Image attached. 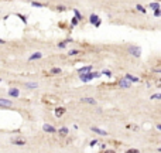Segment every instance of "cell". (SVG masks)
<instances>
[{
	"label": "cell",
	"mask_w": 161,
	"mask_h": 153,
	"mask_svg": "<svg viewBox=\"0 0 161 153\" xmlns=\"http://www.w3.org/2000/svg\"><path fill=\"white\" fill-rule=\"evenodd\" d=\"M81 102H83V104H92V105L96 104V101H95L93 98H82L81 99Z\"/></svg>",
	"instance_id": "30bf717a"
},
{
	"label": "cell",
	"mask_w": 161,
	"mask_h": 153,
	"mask_svg": "<svg viewBox=\"0 0 161 153\" xmlns=\"http://www.w3.org/2000/svg\"><path fill=\"white\" fill-rule=\"evenodd\" d=\"M150 9L158 10V9H160V4H158V3H151V4H150Z\"/></svg>",
	"instance_id": "9a60e30c"
},
{
	"label": "cell",
	"mask_w": 161,
	"mask_h": 153,
	"mask_svg": "<svg viewBox=\"0 0 161 153\" xmlns=\"http://www.w3.org/2000/svg\"><path fill=\"white\" fill-rule=\"evenodd\" d=\"M136 9H139V10H140V12H141V13H146V9H144L143 6H140V4H139V6L136 7Z\"/></svg>",
	"instance_id": "44dd1931"
},
{
	"label": "cell",
	"mask_w": 161,
	"mask_h": 153,
	"mask_svg": "<svg viewBox=\"0 0 161 153\" xmlns=\"http://www.w3.org/2000/svg\"><path fill=\"white\" fill-rule=\"evenodd\" d=\"M0 81H2V80H0Z\"/></svg>",
	"instance_id": "4dcf8cb0"
},
{
	"label": "cell",
	"mask_w": 161,
	"mask_h": 153,
	"mask_svg": "<svg viewBox=\"0 0 161 153\" xmlns=\"http://www.w3.org/2000/svg\"><path fill=\"white\" fill-rule=\"evenodd\" d=\"M127 81H131V82H139V78H134L133 75H130V74H127V75L125 76Z\"/></svg>",
	"instance_id": "4fadbf2b"
},
{
	"label": "cell",
	"mask_w": 161,
	"mask_h": 153,
	"mask_svg": "<svg viewBox=\"0 0 161 153\" xmlns=\"http://www.w3.org/2000/svg\"><path fill=\"white\" fill-rule=\"evenodd\" d=\"M130 85H131V84H130V81H127V80H126V78H123V80H120V81H119V86H120V88H130Z\"/></svg>",
	"instance_id": "277c9868"
},
{
	"label": "cell",
	"mask_w": 161,
	"mask_h": 153,
	"mask_svg": "<svg viewBox=\"0 0 161 153\" xmlns=\"http://www.w3.org/2000/svg\"><path fill=\"white\" fill-rule=\"evenodd\" d=\"M89 20H91L92 24L95 23V26H99V24H100V20H99V17H97L96 14H92L91 17H89Z\"/></svg>",
	"instance_id": "8992f818"
},
{
	"label": "cell",
	"mask_w": 161,
	"mask_h": 153,
	"mask_svg": "<svg viewBox=\"0 0 161 153\" xmlns=\"http://www.w3.org/2000/svg\"><path fill=\"white\" fill-rule=\"evenodd\" d=\"M92 132H95V133H97V135H100V136H107L109 135L106 130H103V129H100V128H96V126H92Z\"/></svg>",
	"instance_id": "3957f363"
},
{
	"label": "cell",
	"mask_w": 161,
	"mask_h": 153,
	"mask_svg": "<svg viewBox=\"0 0 161 153\" xmlns=\"http://www.w3.org/2000/svg\"><path fill=\"white\" fill-rule=\"evenodd\" d=\"M26 86H28V88H37V84L35 82H28V84H26Z\"/></svg>",
	"instance_id": "ac0fdd59"
},
{
	"label": "cell",
	"mask_w": 161,
	"mask_h": 153,
	"mask_svg": "<svg viewBox=\"0 0 161 153\" xmlns=\"http://www.w3.org/2000/svg\"><path fill=\"white\" fill-rule=\"evenodd\" d=\"M153 99H160V94H155V95H153Z\"/></svg>",
	"instance_id": "4316f807"
},
{
	"label": "cell",
	"mask_w": 161,
	"mask_h": 153,
	"mask_svg": "<svg viewBox=\"0 0 161 153\" xmlns=\"http://www.w3.org/2000/svg\"><path fill=\"white\" fill-rule=\"evenodd\" d=\"M31 4H33V6H35V7H44V6H45V4H43V3H38V2H33Z\"/></svg>",
	"instance_id": "e0dca14e"
},
{
	"label": "cell",
	"mask_w": 161,
	"mask_h": 153,
	"mask_svg": "<svg viewBox=\"0 0 161 153\" xmlns=\"http://www.w3.org/2000/svg\"><path fill=\"white\" fill-rule=\"evenodd\" d=\"M58 133H59L61 136H67L68 133H69V130H68V128H61L59 130H58Z\"/></svg>",
	"instance_id": "7c38bea8"
},
{
	"label": "cell",
	"mask_w": 161,
	"mask_h": 153,
	"mask_svg": "<svg viewBox=\"0 0 161 153\" xmlns=\"http://www.w3.org/2000/svg\"><path fill=\"white\" fill-rule=\"evenodd\" d=\"M67 43H68V41H64V43H59V44H58V47H61V48H65V47H67Z\"/></svg>",
	"instance_id": "7402d4cb"
},
{
	"label": "cell",
	"mask_w": 161,
	"mask_h": 153,
	"mask_svg": "<svg viewBox=\"0 0 161 153\" xmlns=\"http://www.w3.org/2000/svg\"><path fill=\"white\" fill-rule=\"evenodd\" d=\"M41 57H43V54H41V52H34V54L31 55L28 60H30V61H33V60H38V58H41Z\"/></svg>",
	"instance_id": "8fae6325"
},
{
	"label": "cell",
	"mask_w": 161,
	"mask_h": 153,
	"mask_svg": "<svg viewBox=\"0 0 161 153\" xmlns=\"http://www.w3.org/2000/svg\"><path fill=\"white\" fill-rule=\"evenodd\" d=\"M9 94L11 95V96H18V95H20V91H18V89H10Z\"/></svg>",
	"instance_id": "5bb4252c"
},
{
	"label": "cell",
	"mask_w": 161,
	"mask_h": 153,
	"mask_svg": "<svg viewBox=\"0 0 161 153\" xmlns=\"http://www.w3.org/2000/svg\"><path fill=\"white\" fill-rule=\"evenodd\" d=\"M129 52H130L131 55H134V57H140V52H141V50L139 48V47H134V46H130L129 47Z\"/></svg>",
	"instance_id": "6da1fadb"
},
{
	"label": "cell",
	"mask_w": 161,
	"mask_h": 153,
	"mask_svg": "<svg viewBox=\"0 0 161 153\" xmlns=\"http://www.w3.org/2000/svg\"><path fill=\"white\" fill-rule=\"evenodd\" d=\"M72 24H73V26L78 24V18H72Z\"/></svg>",
	"instance_id": "484cf974"
},
{
	"label": "cell",
	"mask_w": 161,
	"mask_h": 153,
	"mask_svg": "<svg viewBox=\"0 0 161 153\" xmlns=\"http://www.w3.org/2000/svg\"><path fill=\"white\" fill-rule=\"evenodd\" d=\"M92 71V67L88 65V67H83V68H79V74H88Z\"/></svg>",
	"instance_id": "9c48e42d"
},
{
	"label": "cell",
	"mask_w": 161,
	"mask_h": 153,
	"mask_svg": "<svg viewBox=\"0 0 161 153\" xmlns=\"http://www.w3.org/2000/svg\"><path fill=\"white\" fill-rule=\"evenodd\" d=\"M4 43H6V41H4V40H2V38H0V44H4Z\"/></svg>",
	"instance_id": "f546056e"
},
{
	"label": "cell",
	"mask_w": 161,
	"mask_h": 153,
	"mask_svg": "<svg viewBox=\"0 0 161 153\" xmlns=\"http://www.w3.org/2000/svg\"><path fill=\"white\" fill-rule=\"evenodd\" d=\"M78 54H81L79 50H71V51H69V55H72V57H73V55H78Z\"/></svg>",
	"instance_id": "2e32d148"
},
{
	"label": "cell",
	"mask_w": 161,
	"mask_h": 153,
	"mask_svg": "<svg viewBox=\"0 0 161 153\" xmlns=\"http://www.w3.org/2000/svg\"><path fill=\"white\" fill-rule=\"evenodd\" d=\"M11 143L17 145V146H26V140H23V139H13Z\"/></svg>",
	"instance_id": "ba28073f"
},
{
	"label": "cell",
	"mask_w": 161,
	"mask_h": 153,
	"mask_svg": "<svg viewBox=\"0 0 161 153\" xmlns=\"http://www.w3.org/2000/svg\"><path fill=\"white\" fill-rule=\"evenodd\" d=\"M126 153H140L137 149H127L126 150Z\"/></svg>",
	"instance_id": "d6986e66"
},
{
	"label": "cell",
	"mask_w": 161,
	"mask_h": 153,
	"mask_svg": "<svg viewBox=\"0 0 161 153\" xmlns=\"http://www.w3.org/2000/svg\"><path fill=\"white\" fill-rule=\"evenodd\" d=\"M65 112H67V111H65V108L59 106V108H57V109H55V116L59 118V116H62V115H64Z\"/></svg>",
	"instance_id": "52a82bcc"
},
{
	"label": "cell",
	"mask_w": 161,
	"mask_h": 153,
	"mask_svg": "<svg viewBox=\"0 0 161 153\" xmlns=\"http://www.w3.org/2000/svg\"><path fill=\"white\" fill-rule=\"evenodd\" d=\"M59 72H61L59 68H52V70H51V74H59Z\"/></svg>",
	"instance_id": "ffe728a7"
},
{
	"label": "cell",
	"mask_w": 161,
	"mask_h": 153,
	"mask_svg": "<svg viewBox=\"0 0 161 153\" xmlns=\"http://www.w3.org/2000/svg\"><path fill=\"white\" fill-rule=\"evenodd\" d=\"M57 9H58V10H65V7H64V6H58Z\"/></svg>",
	"instance_id": "f1b7e54d"
},
{
	"label": "cell",
	"mask_w": 161,
	"mask_h": 153,
	"mask_svg": "<svg viewBox=\"0 0 161 153\" xmlns=\"http://www.w3.org/2000/svg\"><path fill=\"white\" fill-rule=\"evenodd\" d=\"M100 147H102V149L105 150V149H106V145H105V143H100Z\"/></svg>",
	"instance_id": "83f0119b"
},
{
	"label": "cell",
	"mask_w": 161,
	"mask_h": 153,
	"mask_svg": "<svg viewBox=\"0 0 161 153\" xmlns=\"http://www.w3.org/2000/svg\"><path fill=\"white\" fill-rule=\"evenodd\" d=\"M97 143V140H96V139H93V140H91V146H95V145H96Z\"/></svg>",
	"instance_id": "d4e9b609"
},
{
	"label": "cell",
	"mask_w": 161,
	"mask_h": 153,
	"mask_svg": "<svg viewBox=\"0 0 161 153\" xmlns=\"http://www.w3.org/2000/svg\"><path fill=\"white\" fill-rule=\"evenodd\" d=\"M103 153H116V152H115V150H112V149H105Z\"/></svg>",
	"instance_id": "cb8c5ba5"
},
{
	"label": "cell",
	"mask_w": 161,
	"mask_h": 153,
	"mask_svg": "<svg viewBox=\"0 0 161 153\" xmlns=\"http://www.w3.org/2000/svg\"><path fill=\"white\" fill-rule=\"evenodd\" d=\"M75 14H76V18H78V20H82V16L79 14V12H76L75 10Z\"/></svg>",
	"instance_id": "603a6c76"
},
{
	"label": "cell",
	"mask_w": 161,
	"mask_h": 153,
	"mask_svg": "<svg viewBox=\"0 0 161 153\" xmlns=\"http://www.w3.org/2000/svg\"><path fill=\"white\" fill-rule=\"evenodd\" d=\"M43 130L44 132H49V133H57V129H55L54 126L48 125V123H45V125L43 126Z\"/></svg>",
	"instance_id": "5b68a950"
},
{
	"label": "cell",
	"mask_w": 161,
	"mask_h": 153,
	"mask_svg": "<svg viewBox=\"0 0 161 153\" xmlns=\"http://www.w3.org/2000/svg\"><path fill=\"white\" fill-rule=\"evenodd\" d=\"M11 106H13V102L10 99L0 98V108H11Z\"/></svg>",
	"instance_id": "7a4b0ae2"
}]
</instances>
